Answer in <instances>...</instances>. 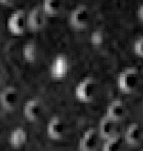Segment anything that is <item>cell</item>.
Returning a JSON list of instances; mask_svg holds the SVG:
<instances>
[{
  "instance_id": "6da1fadb",
  "label": "cell",
  "mask_w": 143,
  "mask_h": 151,
  "mask_svg": "<svg viewBox=\"0 0 143 151\" xmlns=\"http://www.w3.org/2000/svg\"><path fill=\"white\" fill-rule=\"evenodd\" d=\"M139 84V73L134 67L124 69L118 76V87L123 93L131 94L136 90Z\"/></svg>"
},
{
  "instance_id": "7a4b0ae2",
  "label": "cell",
  "mask_w": 143,
  "mask_h": 151,
  "mask_svg": "<svg viewBox=\"0 0 143 151\" xmlns=\"http://www.w3.org/2000/svg\"><path fill=\"white\" fill-rule=\"evenodd\" d=\"M96 94V81L93 77L83 79L75 88V96L80 101H92Z\"/></svg>"
},
{
  "instance_id": "3957f363",
  "label": "cell",
  "mask_w": 143,
  "mask_h": 151,
  "mask_svg": "<svg viewBox=\"0 0 143 151\" xmlns=\"http://www.w3.org/2000/svg\"><path fill=\"white\" fill-rule=\"evenodd\" d=\"M90 14L86 5H79L70 15V24L76 29H83L88 25Z\"/></svg>"
},
{
  "instance_id": "277c9868",
  "label": "cell",
  "mask_w": 143,
  "mask_h": 151,
  "mask_svg": "<svg viewBox=\"0 0 143 151\" xmlns=\"http://www.w3.org/2000/svg\"><path fill=\"white\" fill-rule=\"evenodd\" d=\"M7 27L13 34H23L26 28V16L23 10H17L9 17L7 21Z\"/></svg>"
},
{
  "instance_id": "5b68a950",
  "label": "cell",
  "mask_w": 143,
  "mask_h": 151,
  "mask_svg": "<svg viewBox=\"0 0 143 151\" xmlns=\"http://www.w3.org/2000/svg\"><path fill=\"white\" fill-rule=\"evenodd\" d=\"M0 102L2 108L13 111L18 103V92L14 87H7L0 93Z\"/></svg>"
},
{
  "instance_id": "8992f818",
  "label": "cell",
  "mask_w": 143,
  "mask_h": 151,
  "mask_svg": "<svg viewBox=\"0 0 143 151\" xmlns=\"http://www.w3.org/2000/svg\"><path fill=\"white\" fill-rule=\"evenodd\" d=\"M98 145V134L95 129H88L79 141V151H95Z\"/></svg>"
},
{
  "instance_id": "52a82bcc",
  "label": "cell",
  "mask_w": 143,
  "mask_h": 151,
  "mask_svg": "<svg viewBox=\"0 0 143 151\" xmlns=\"http://www.w3.org/2000/svg\"><path fill=\"white\" fill-rule=\"evenodd\" d=\"M125 114H126V108H125L123 101L120 99L113 100L107 108L106 115L115 122H118L123 119Z\"/></svg>"
},
{
  "instance_id": "ba28073f",
  "label": "cell",
  "mask_w": 143,
  "mask_h": 151,
  "mask_svg": "<svg viewBox=\"0 0 143 151\" xmlns=\"http://www.w3.org/2000/svg\"><path fill=\"white\" fill-rule=\"evenodd\" d=\"M65 133V125L59 117L55 116L47 125V135L52 139L58 140L63 137Z\"/></svg>"
},
{
  "instance_id": "9c48e42d",
  "label": "cell",
  "mask_w": 143,
  "mask_h": 151,
  "mask_svg": "<svg viewBox=\"0 0 143 151\" xmlns=\"http://www.w3.org/2000/svg\"><path fill=\"white\" fill-rule=\"evenodd\" d=\"M24 116L31 122H35L41 115V105L37 99H30L24 104Z\"/></svg>"
},
{
  "instance_id": "30bf717a",
  "label": "cell",
  "mask_w": 143,
  "mask_h": 151,
  "mask_svg": "<svg viewBox=\"0 0 143 151\" xmlns=\"http://www.w3.org/2000/svg\"><path fill=\"white\" fill-rule=\"evenodd\" d=\"M45 24V15L40 8H34L30 11L27 18V25L33 31L39 30Z\"/></svg>"
},
{
  "instance_id": "8fae6325",
  "label": "cell",
  "mask_w": 143,
  "mask_h": 151,
  "mask_svg": "<svg viewBox=\"0 0 143 151\" xmlns=\"http://www.w3.org/2000/svg\"><path fill=\"white\" fill-rule=\"evenodd\" d=\"M116 130V122L113 121L111 118H109L107 115L100 120L99 123V135L103 139H109L112 136L115 135Z\"/></svg>"
},
{
  "instance_id": "7c38bea8",
  "label": "cell",
  "mask_w": 143,
  "mask_h": 151,
  "mask_svg": "<svg viewBox=\"0 0 143 151\" xmlns=\"http://www.w3.org/2000/svg\"><path fill=\"white\" fill-rule=\"evenodd\" d=\"M141 138H142V130L139 124L133 123V124H130L127 127L124 134V140L127 144L133 145V146L134 145H137L141 141Z\"/></svg>"
},
{
  "instance_id": "4fadbf2b",
  "label": "cell",
  "mask_w": 143,
  "mask_h": 151,
  "mask_svg": "<svg viewBox=\"0 0 143 151\" xmlns=\"http://www.w3.org/2000/svg\"><path fill=\"white\" fill-rule=\"evenodd\" d=\"M68 70V62L64 56L60 55L54 60L51 66V74L55 78H61L65 76Z\"/></svg>"
},
{
  "instance_id": "5bb4252c",
  "label": "cell",
  "mask_w": 143,
  "mask_h": 151,
  "mask_svg": "<svg viewBox=\"0 0 143 151\" xmlns=\"http://www.w3.org/2000/svg\"><path fill=\"white\" fill-rule=\"evenodd\" d=\"M26 140H27V133L21 127H18V128L13 130L9 138L10 144L13 147H21L22 145L25 144Z\"/></svg>"
},
{
  "instance_id": "9a60e30c",
  "label": "cell",
  "mask_w": 143,
  "mask_h": 151,
  "mask_svg": "<svg viewBox=\"0 0 143 151\" xmlns=\"http://www.w3.org/2000/svg\"><path fill=\"white\" fill-rule=\"evenodd\" d=\"M122 147H123V138L121 135L115 134L106 140L102 147V151H122Z\"/></svg>"
},
{
  "instance_id": "2e32d148",
  "label": "cell",
  "mask_w": 143,
  "mask_h": 151,
  "mask_svg": "<svg viewBox=\"0 0 143 151\" xmlns=\"http://www.w3.org/2000/svg\"><path fill=\"white\" fill-rule=\"evenodd\" d=\"M62 3L57 0H46L43 4V13L47 15H57L60 13Z\"/></svg>"
},
{
  "instance_id": "e0dca14e",
  "label": "cell",
  "mask_w": 143,
  "mask_h": 151,
  "mask_svg": "<svg viewBox=\"0 0 143 151\" xmlns=\"http://www.w3.org/2000/svg\"><path fill=\"white\" fill-rule=\"evenodd\" d=\"M23 57L28 62H34L37 57V48L33 42L27 43L23 47Z\"/></svg>"
},
{
  "instance_id": "ac0fdd59",
  "label": "cell",
  "mask_w": 143,
  "mask_h": 151,
  "mask_svg": "<svg viewBox=\"0 0 143 151\" xmlns=\"http://www.w3.org/2000/svg\"><path fill=\"white\" fill-rule=\"evenodd\" d=\"M103 34H102L101 31H99V30H96V31H94L92 33V35H91V43H92L93 45L95 46H99L102 44V42H103Z\"/></svg>"
},
{
  "instance_id": "d6986e66",
  "label": "cell",
  "mask_w": 143,
  "mask_h": 151,
  "mask_svg": "<svg viewBox=\"0 0 143 151\" xmlns=\"http://www.w3.org/2000/svg\"><path fill=\"white\" fill-rule=\"evenodd\" d=\"M133 49H134V52L136 53V55L142 57L143 56V38L142 37L138 38V39L135 41Z\"/></svg>"
},
{
  "instance_id": "ffe728a7",
  "label": "cell",
  "mask_w": 143,
  "mask_h": 151,
  "mask_svg": "<svg viewBox=\"0 0 143 151\" xmlns=\"http://www.w3.org/2000/svg\"><path fill=\"white\" fill-rule=\"evenodd\" d=\"M137 15H138V18L140 21H143V5H140L139 8H138V11H137Z\"/></svg>"
},
{
  "instance_id": "44dd1931",
  "label": "cell",
  "mask_w": 143,
  "mask_h": 151,
  "mask_svg": "<svg viewBox=\"0 0 143 151\" xmlns=\"http://www.w3.org/2000/svg\"><path fill=\"white\" fill-rule=\"evenodd\" d=\"M1 78H2V67L1 64H0V81H1Z\"/></svg>"
},
{
  "instance_id": "7402d4cb",
  "label": "cell",
  "mask_w": 143,
  "mask_h": 151,
  "mask_svg": "<svg viewBox=\"0 0 143 151\" xmlns=\"http://www.w3.org/2000/svg\"><path fill=\"white\" fill-rule=\"evenodd\" d=\"M1 109H2V106H1V102H0V111H1Z\"/></svg>"
},
{
  "instance_id": "603a6c76",
  "label": "cell",
  "mask_w": 143,
  "mask_h": 151,
  "mask_svg": "<svg viewBox=\"0 0 143 151\" xmlns=\"http://www.w3.org/2000/svg\"><path fill=\"white\" fill-rule=\"evenodd\" d=\"M1 133H2L1 132V128H0V138H1Z\"/></svg>"
}]
</instances>
